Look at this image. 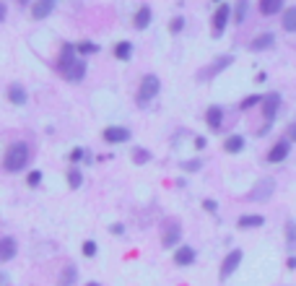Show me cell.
Returning a JSON list of instances; mask_svg holds the SVG:
<instances>
[{
  "instance_id": "30bf717a",
  "label": "cell",
  "mask_w": 296,
  "mask_h": 286,
  "mask_svg": "<svg viewBox=\"0 0 296 286\" xmlns=\"http://www.w3.org/2000/svg\"><path fill=\"white\" fill-rule=\"evenodd\" d=\"M291 154V141L288 138H280L270 151H268V161L270 164H280V161H286V156Z\"/></svg>"
},
{
  "instance_id": "83f0119b",
  "label": "cell",
  "mask_w": 296,
  "mask_h": 286,
  "mask_svg": "<svg viewBox=\"0 0 296 286\" xmlns=\"http://www.w3.org/2000/svg\"><path fill=\"white\" fill-rule=\"evenodd\" d=\"M75 50H78V55H93V52H99V44H93V42H78L75 44Z\"/></svg>"
},
{
  "instance_id": "6da1fadb",
  "label": "cell",
  "mask_w": 296,
  "mask_h": 286,
  "mask_svg": "<svg viewBox=\"0 0 296 286\" xmlns=\"http://www.w3.org/2000/svg\"><path fill=\"white\" fill-rule=\"evenodd\" d=\"M55 70L62 78H68V81H81L86 76V63L78 57L75 44H70V42L62 44V50L57 55V63H55Z\"/></svg>"
},
{
  "instance_id": "b9f144b4",
  "label": "cell",
  "mask_w": 296,
  "mask_h": 286,
  "mask_svg": "<svg viewBox=\"0 0 296 286\" xmlns=\"http://www.w3.org/2000/svg\"><path fill=\"white\" fill-rule=\"evenodd\" d=\"M0 286H8V276L6 273H0Z\"/></svg>"
},
{
  "instance_id": "60d3db41",
  "label": "cell",
  "mask_w": 296,
  "mask_h": 286,
  "mask_svg": "<svg viewBox=\"0 0 296 286\" xmlns=\"http://www.w3.org/2000/svg\"><path fill=\"white\" fill-rule=\"evenodd\" d=\"M286 265H288V268H291V270H293V268H296V255H291V258H288V263H286Z\"/></svg>"
},
{
  "instance_id": "9c48e42d",
  "label": "cell",
  "mask_w": 296,
  "mask_h": 286,
  "mask_svg": "<svg viewBox=\"0 0 296 286\" xmlns=\"http://www.w3.org/2000/svg\"><path fill=\"white\" fill-rule=\"evenodd\" d=\"M278 107H280V94H275V91L265 94V99H262V115H265V123H273L275 115H278Z\"/></svg>"
},
{
  "instance_id": "f546056e",
  "label": "cell",
  "mask_w": 296,
  "mask_h": 286,
  "mask_svg": "<svg viewBox=\"0 0 296 286\" xmlns=\"http://www.w3.org/2000/svg\"><path fill=\"white\" fill-rule=\"evenodd\" d=\"M133 161H135V164L151 161V151H148V148H135V151H133Z\"/></svg>"
},
{
  "instance_id": "ee69618b",
  "label": "cell",
  "mask_w": 296,
  "mask_h": 286,
  "mask_svg": "<svg viewBox=\"0 0 296 286\" xmlns=\"http://www.w3.org/2000/svg\"><path fill=\"white\" fill-rule=\"evenodd\" d=\"M86 286H102L99 281H91V283H86Z\"/></svg>"
},
{
  "instance_id": "8992f818",
  "label": "cell",
  "mask_w": 296,
  "mask_h": 286,
  "mask_svg": "<svg viewBox=\"0 0 296 286\" xmlns=\"http://www.w3.org/2000/svg\"><path fill=\"white\" fill-rule=\"evenodd\" d=\"M231 63H234V55H224V57H218V60H213V63H211V68H206V70H200V73H198V78L211 81V78L218 76L221 70H226Z\"/></svg>"
},
{
  "instance_id": "7402d4cb",
  "label": "cell",
  "mask_w": 296,
  "mask_h": 286,
  "mask_svg": "<svg viewBox=\"0 0 296 286\" xmlns=\"http://www.w3.org/2000/svg\"><path fill=\"white\" fill-rule=\"evenodd\" d=\"M280 24H283V29L288 34H296V6L286 8L283 11V19H280Z\"/></svg>"
},
{
  "instance_id": "7a4b0ae2",
  "label": "cell",
  "mask_w": 296,
  "mask_h": 286,
  "mask_svg": "<svg viewBox=\"0 0 296 286\" xmlns=\"http://www.w3.org/2000/svg\"><path fill=\"white\" fill-rule=\"evenodd\" d=\"M29 161H31V146H29L26 141H16V143L8 146V151H6V156H3V169L16 174V172L26 169Z\"/></svg>"
},
{
  "instance_id": "8d00e7d4",
  "label": "cell",
  "mask_w": 296,
  "mask_h": 286,
  "mask_svg": "<svg viewBox=\"0 0 296 286\" xmlns=\"http://www.w3.org/2000/svg\"><path fill=\"white\" fill-rule=\"evenodd\" d=\"M286 138H288L291 143H296V123H291V125H288V135H286Z\"/></svg>"
},
{
  "instance_id": "836d02e7",
  "label": "cell",
  "mask_w": 296,
  "mask_h": 286,
  "mask_svg": "<svg viewBox=\"0 0 296 286\" xmlns=\"http://www.w3.org/2000/svg\"><path fill=\"white\" fill-rule=\"evenodd\" d=\"M86 159V148H73V151H70V161L73 164H81Z\"/></svg>"
},
{
  "instance_id": "603a6c76",
  "label": "cell",
  "mask_w": 296,
  "mask_h": 286,
  "mask_svg": "<svg viewBox=\"0 0 296 286\" xmlns=\"http://www.w3.org/2000/svg\"><path fill=\"white\" fill-rule=\"evenodd\" d=\"M115 57L117 60H130L133 57V42H117L115 44Z\"/></svg>"
},
{
  "instance_id": "d6a6232c",
  "label": "cell",
  "mask_w": 296,
  "mask_h": 286,
  "mask_svg": "<svg viewBox=\"0 0 296 286\" xmlns=\"http://www.w3.org/2000/svg\"><path fill=\"white\" fill-rule=\"evenodd\" d=\"M26 182H29V187H37V185L42 182V172H39V169H34V172H29V177H26Z\"/></svg>"
},
{
  "instance_id": "5b68a950",
  "label": "cell",
  "mask_w": 296,
  "mask_h": 286,
  "mask_svg": "<svg viewBox=\"0 0 296 286\" xmlns=\"http://www.w3.org/2000/svg\"><path fill=\"white\" fill-rule=\"evenodd\" d=\"M229 19H231V6L229 3H218V8H216V13H213V37H221L224 32H226V26H229Z\"/></svg>"
},
{
  "instance_id": "5bb4252c",
  "label": "cell",
  "mask_w": 296,
  "mask_h": 286,
  "mask_svg": "<svg viewBox=\"0 0 296 286\" xmlns=\"http://www.w3.org/2000/svg\"><path fill=\"white\" fill-rule=\"evenodd\" d=\"M273 44H275V34L265 32V34H260V37H255L252 42H249V50H252V52H262V50H270Z\"/></svg>"
},
{
  "instance_id": "f35d334b",
  "label": "cell",
  "mask_w": 296,
  "mask_h": 286,
  "mask_svg": "<svg viewBox=\"0 0 296 286\" xmlns=\"http://www.w3.org/2000/svg\"><path fill=\"white\" fill-rule=\"evenodd\" d=\"M109 232H112V234H125V227H122V224H112Z\"/></svg>"
},
{
  "instance_id": "d6986e66",
  "label": "cell",
  "mask_w": 296,
  "mask_h": 286,
  "mask_svg": "<svg viewBox=\"0 0 296 286\" xmlns=\"http://www.w3.org/2000/svg\"><path fill=\"white\" fill-rule=\"evenodd\" d=\"M262 224H265V219L260 214H244V216L237 219V227L239 229H257V227H262Z\"/></svg>"
},
{
  "instance_id": "4fadbf2b",
  "label": "cell",
  "mask_w": 296,
  "mask_h": 286,
  "mask_svg": "<svg viewBox=\"0 0 296 286\" xmlns=\"http://www.w3.org/2000/svg\"><path fill=\"white\" fill-rule=\"evenodd\" d=\"M16 250H19V242L13 237H3L0 239V263H8L16 258Z\"/></svg>"
},
{
  "instance_id": "4dcf8cb0",
  "label": "cell",
  "mask_w": 296,
  "mask_h": 286,
  "mask_svg": "<svg viewBox=\"0 0 296 286\" xmlns=\"http://www.w3.org/2000/svg\"><path fill=\"white\" fill-rule=\"evenodd\" d=\"M182 29H184V19L182 16H174V19H171V24H169V32L171 34H179Z\"/></svg>"
},
{
  "instance_id": "d590c367",
  "label": "cell",
  "mask_w": 296,
  "mask_h": 286,
  "mask_svg": "<svg viewBox=\"0 0 296 286\" xmlns=\"http://www.w3.org/2000/svg\"><path fill=\"white\" fill-rule=\"evenodd\" d=\"M203 208H206L208 214H216V211H218V203H216V201H211V198H206V201H203Z\"/></svg>"
},
{
  "instance_id": "7bdbcfd3",
  "label": "cell",
  "mask_w": 296,
  "mask_h": 286,
  "mask_svg": "<svg viewBox=\"0 0 296 286\" xmlns=\"http://www.w3.org/2000/svg\"><path fill=\"white\" fill-rule=\"evenodd\" d=\"M29 3H31V0H19V6H24V8H26Z\"/></svg>"
},
{
  "instance_id": "cb8c5ba5",
  "label": "cell",
  "mask_w": 296,
  "mask_h": 286,
  "mask_svg": "<svg viewBox=\"0 0 296 286\" xmlns=\"http://www.w3.org/2000/svg\"><path fill=\"white\" fill-rule=\"evenodd\" d=\"M78 278V270H75V265H65L62 268V276H60V281H57V286H73V281Z\"/></svg>"
},
{
  "instance_id": "ab89813d",
  "label": "cell",
  "mask_w": 296,
  "mask_h": 286,
  "mask_svg": "<svg viewBox=\"0 0 296 286\" xmlns=\"http://www.w3.org/2000/svg\"><path fill=\"white\" fill-rule=\"evenodd\" d=\"M206 146H208V141L203 138V135H198V138H195V148H206Z\"/></svg>"
},
{
  "instance_id": "9a60e30c",
  "label": "cell",
  "mask_w": 296,
  "mask_h": 286,
  "mask_svg": "<svg viewBox=\"0 0 296 286\" xmlns=\"http://www.w3.org/2000/svg\"><path fill=\"white\" fill-rule=\"evenodd\" d=\"M55 6H57V0H37V6L31 8V16L42 21V19H47L55 11Z\"/></svg>"
},
{
  "instance_id": "f1b7e54d",
  "label": "cell",
  "mask_w": 296,
  "mask_h": 286,
  "mask_svg": "<svg viewBox=\"0 0 296 286\" xmlns=\"http://www.w3.org/2000/svg\"><path fill=\"white\" fill-rule=\"evenodd\" d=\"M262 99H265V97H260V94H249V97H244V99L239 102V110H252L255 104H262Z\"/></svg>"
},
{
  "instance_id": "1f68e13d",
  "label": "cell",
  "mask_w": 296,
  "mask_h": 286,
  "mask_svg": "<svg viewBox=\"0 0 296 286\" xmlns=\"http://www.w3.org/2000/svg\"><path fill=\"white\" fill-rule=\"evenodd\" d=\"M96 252H99L96 242H93V239H86V242H83V255H86V258H93Z\"/></svg>"
},
{
  "instance_id": "f6af8a7d",
  "label": "cell",
  "mask_w": 296,
  "mask_h": 286,
  "mask_svg": "<svg viewBox=\"0 0 296 286\" xmlns=\"http://www.w3.org/2000/svg\"><path fill=\"white\" fill-rule=\"evenodd\" d=\"M213 3H224V0H213Z\"/></svg>"
},
{
  "instance_id": "d4e9b609",
  "label": "cell",
  "mask_w": 296,
  "mask_h": 286,
  "mask_svg": "<svg viewBox=\"0 0 296 286\" xmlns=\"http://www.w3.org/2000/svg\"><path fill=\"white\" fill-rule=\"evenodd\" d=\"M81 185H83V174H81V169H78V167L68 169V187H70V190H78Z\"/></svg>"
},
{
  "instance_id": "e0dca14e",
  "label": "cell",
  "mask_w": 296,
  "mask_h": 286,
  "mask_svg": "<svg viewBox=\"0 0 296 286\" xmlns=\"http://www.w3.org/2000/svg\"><path fill=\"white\" fill-rule=\"evenodd\" d=\"M151 16H153L151 8H148V6H140L138 13H135V19H133V26L138 29V32H143V29L151 26Z\"/></svg>"
},
{
  "instance_id": "44dd1931",
  "label": "cell",
  "mask_w": 296,
  "mask_h": 286,
  "mask_svg": "<svg viewBox=\"0 0 296 286\" xmlns=\"http://www.w3.org/2000/svg\"><path fill=\"white\" fill-rule=\"evenodd\" d=\"M174 263H177V265H192V263H195V250L187 247V245L177 247V252H174Z\"/></svg>"
},
{
  "instance_id": "74e56055",
  "label": "cell",
  "mask_w": 296,
  "mask_h": 286,
  "mask_svg": "<svg viewBox=\"0 0 296 286\" xmlns=\"http://www.w3.org/2000/svg\"><path fill=\"white\" fill-rule=\"evenodd\" d=\"M6 16H8V6L3 3V0H0V24L6 21Z\"/></svg>"
},
{
  "instance_id": "4316f807",
  "label": "cell",
  "mask_w": 296,
  "mask_h": 286,
  "mask_svg": "<svg viewBox=\"0 0 296 286\" xmlns=\"http://www.w3.org/2000/svg\"><path fill=\"white\" fill-rule=\"evenodd\" d=\"M286 242H288V250H296V221H286Z\"/></svg>"
},
{
  "instance_id": "ac0fdd59",
  "label": "cell",
  "mask_w": 296,
  "mask_h": 286,
  "mask_svg": "<svg viewBox=\"0 0 296 286\" xmlns=\"http://www.w3.org/2000/svg\"><path fill=\"white\" fill-rule=\"evenodd\" d=\"M244 135H239V133H234V135H229V138L224 141V151L226 154H239V151H244Z\"/></svg>"
},
{
  "instance_id": "2e32d148",
  "label": "cell",
  "mask_w": 296,
  "mask_h": 286,
  "mask_svg": "<svg viewBox=\"0 0 296 286\" xmlns=\"http://www.w3.org/2000/svg\"><path fill=\"white\" fill-rule=\"evenodd\" d=\"M26 88L21 86V83H11L8 86V102L11 104H16V107H24V104H26Z\"/></svg>"
},
{
  "instance_id": "ba28073f",
  "label": "cell",
  "mask_w": 296,
  "mask_h": 286,
  "mask_svg": "<svg viewBox=\"0 0 296 286\" xmlns=\"http://www.w3.org/2000/svg\"><path fill=\"white\" fill-rule=\"evenodd\" d=\"M104 141L107 143H128L130 141V128H122V125H109V128H104Z\"/></svg>"
},
{
  "instance_id": "277c9868",
  "label": "cell",
  "mask_w": 296,
  "mask_h": 286,
  "mask_svg": "<svg viewBox=\"0 0 296 286\" xmlns=\"http://www.w3.org/2000/svg\"><path fill=\"white\" fill-rule=\"evenodd\" d=\"M273 193H275V179L273 177H262V179H257V182H255L252 193H247V201L265 203V201L273 198Z\"/></svg>"
},
{
  "instance_id": "ffe728a7",
  "label": "cell",
  "mask_w": 296,
  "mask_h": 286,
  "mask_svg": "<svg viewBox=\"0 0 296 286\" xmlns=\"http://www.w3.org/2000/svg\"><path fill=\"white\" fill-rule=\"evenodd\" d=\"M283 3H286V0H260L257 8H260L262 16H275V13L283 11Z\"/></svg>"
},
{
  "instance_id": "484cf974",
  "label": "cell",
  "mask_w": 296,
  "mask_h": 286,
  "mask_svg": "<svg viewBox=\"0 0 296 286\" xmlns=\"http://www.w3.org/2000/svg\"><path fill=\"white\" fill-rule=\"evenodd\" d=\"M247 11H249L247 0H237V8H234V24H242L247 19Z\"/></svg>"
},
{
  "instance_id": "e575fe53",
  "label": "cell",
  "mask_w": 296,
  "mask_h": 286,
  "mask_svg": "<svg viewBox=\"0 0 296 286\" xmlns=\"http://www.w3.org/2000/svg\"><path fill=\"white\" fill-rule=\"evenodd\" d=\"M200 167H203L200 159H192V161H184V164H182V169H187V172H198Z\"/></svg>"
},
{
  "instance_id": "7c38bea8",
  "label": "cell",
  "mask_w": 296,
  "mask_h": 286,
  "mask_svg": "<svg viewBox=\"0 0 296 286\" xmlns=\"http://www.w3.org/2000/svg\"><path fill=\"white\" fill-rule=\"evenodd\" d=\"M206 123H208V128H211L213 133L221 130V128H224V107H218V104L208 107V112H206Z\"/></svg>"
},
{
  "instance_id": "52a82bcc",
  "label": "cell",
  "mask_w": 296,
  "mask_h": 286,
  "mask_svg": "<svg viewBox=\"0 0 296 286\" xmlns=\"http://www.w3.org/2000/svg\"><path fill=\"white\" fill-rule=\"evenodd\" d=\"M179 239H182V224H179L177 219H171V221L166 224V232H164V237H161V245H164V247H177Z\"/></svg>"
},
{
  "instance_id": "3957f363",
  "label": "cell",
  "mask_w": 296,
  "mask_h": 286,
  "mask_svg": "<svg viewBox=\"0 0 296 286\" xmlns=\"http://www.w3.org/2000/svg\"><path fill=\"white\" fill-rule=\"evenodd\" d=\"M159 91H161V81H159V76H153V73H146V76L140 78V83H138V94H135L138 107H146L148 102H153L156 97H159Z\"/></svg>"
},
{
  "instance_id": "8fae6325",
  "label": "cell",
  "mask_w": 296,
  "mask_h": 286,
  "mask_svg": "<svg viewBox=\"0 0 296 286\" xmlns=\"http://www.w3.org/2000/svg\"><path fill=\"white\" fill-rule=\"evenodd\" d=\"M239 263H242V250H231L224 258V263H221V281H226L234 270L239 268Z\"/></svg>"
}]
</instances>
